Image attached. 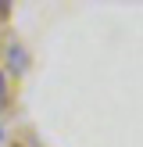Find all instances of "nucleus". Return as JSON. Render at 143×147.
Returning a JSON list of instances; mask_svg holds the SVG:
<instances>
[{
  "label": "nucleus",
  "instance_id": "1",
  "mask_svg": "<svg viewBox=\"0 0 143 147\" xmlns=\"http://www.w3.org/2000/svg\"><path fill=\"white\" fill-rule=\"evenodd\" d=\"M7 104V79H4V72H0V108Z\"/></svg>",
  "mask_w": 143,
  "mask_h": 147
},
{
  "label": "nucleus",
  "instance_id": "2",
  "mask_svg": "<svg viewBox=\"0 0 143 147\" xmlns=\"http://www.w3.org/2000/svg\"><path fill=\"white\" fill-rule=\"evenodd\" d=\"M0 147H4V126H0Z\"/></svg>",
  "mask_w": 143,
  "mask_h": 147
}]
</instances>
